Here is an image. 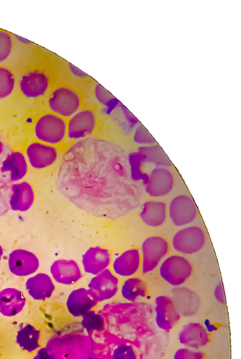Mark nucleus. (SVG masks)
Instances as JSON below:
<instances>
[{
  "label": "nucleus",
  "instance_id": "38",
  "mask_svg": "<svg viewBox=\"0 0 241 359\" xmlns=\"http://www.w3.org/2000/svg\"><path fill=\"white\" fill-rule=\"evenodd\" d=\"M4 256V250L2 248L1 245H0V261H1Z\"/></svg>",
  "mask_w": 241,
  "mask_h": 359
},
{
  "label": "nucleus",
  "instance_id": "7",
  "mask_svg": "<svg viewBox=\"0 0 241 359\" xmlns=\"http://www.w3.org/2000/svg\"><path fill=\"white\" fill-rule=\"evenodd\" d=\"M96 300L102 302L113 299L119 290V280L109 269L95 276L88 285Z\"/></svg>",
  "mask_w": 241,
  "mask_h": 359
},
{
  "label": "nucleus",
  "instance_id": "28",
  "mask_svg": "<svg viewBox=\"0 0 241 359\" xmlns=\"http://www.w3.org/2000/svg\"><path fill=\"white\" fill-rule=\"evenodd\" d=\"M139 152L145 156V163L155 165L157 168H168L172 163L163 150L158 145L141 147Z\"/></svg>",
  "mask_w": 241,
  "mask_h": 359
},
{
  "label": "nucleus",
  "instance_id": "15",
  "mask_svg": "<svg viewBox=\"0 0 241 359\" xmlns=\"http://www.w3.org/2000/svg\"><path fill=\"white\" fill-rule=\"evenodd\" d=\"M179 339L181 344L198 350L209 343V335L205 326L200 323H191L183 327Z\"/></svg>",
  "mask_w": 241,
  "mask_h": 359
},
{
  "label": "nucleus",
  "instance_id": "5",
  "mask_svg": "<svg viewBox=\"0 0 241 359\" xmlns=\"http://www.w3.org/2000/svg\"><path fill=\"white\" fill-rule=\"evenodd\" d=\"M36 137L41 142L55 144L61 142L67 133L64 121L53 114L42 116L35 127Z\"/></svg>",
  "mask_w": 241,
  "mask_h": 359
},
{
  "label": "nucleus",
  "instance_id": "22",
  "mask_svg": "<svg viewBox=\"0 0 241 359\" xmlns=\"http://www.w3.org/2000/svg\"><path fill=\"white\" fill-rule=\"evenodd\" d=\"M139 217L147 226L160 227L167 218V205L163 201H145L142 205Z\"/></svg>",
  "mask_w": 241,
  "mask_h": 359
},
{
  "label": "nucleus",
  "instance_id": "29",
  "mask_svg": "<svg viewBox=\"0 0 241 359\" xmlns=\"http://www.w3.org/2000/svg\"><path fill=\"white\" fill-rule=\"evenodd\" d=\"M15 79L6 67H0V100L8 97L13 91Z\"/></svg>",
  "mask_w": 241,
  "mask_h": 359
},
{
  "label": "nucleus",
  "instance_id": "16",
  "mask_svg": "<svg viewBox=\"0 0 241 359\" xmlns=\"http://www.w3.org/2000/svg\"><path fill=\"white\" fill-rule=\"evenodd\" d=\"M29 161L32 168L43 169L53 165L57 157L55 147L41 143H33L27 150Z\"/></svg>",
  "mask_w": 241,
  "mask_h": 359
},
{
  "label": "nucleus",
  "instance_id": "10",
  "mask_svg": "<svg viewBox=\"0 0 241 359\" xmlns=\"http://www.w3.org/2000/svg\"><path fill=\"white\" fill-rule=\"evenodd\" d=\"M174 177L166 168L153 169L149 175L145 191L151 197H162L169 194L174 187Z\"/></svg>",
  "mask_w": 241,
  "mask_h": 359
},
{
  "label": "nucleus",
  "instance_id": "12",
  "mask_svg": "<svg viewBox=\"0 0 241 359\" xmlns=\"http://www.w3.org/2000/svg\"><path fill=\"white\" fill-rule=\"evenodd\" d=\"M111 255L100 246L91 247L82 256V264L85 273L97 276L111 264Z\"/></svg>",
  "mask_w": 241,
  "mask_h": 359
},
{
  "label": "nucleus",
  "instance_id": "9",
  "mask_svg": "<svg viewBox=\"0 0 241 359\" xmlns=\"http://www.w3.org/2000/svg\"><path fill=\"white\" fill-rule=\"evenodd\" d=\"M11 272L18 277H26L35 273L39 266L37 257L25 250L13 251L8 260Z\"/></svg>",
  "mask_w": 241,
  "mask_h": 359
},
{
  "label": "nucleus",
  "instance_id": "17",
  "mask_svg": "<svg viewBox=\"0 0 241 359\" xmlns=\"http://www.w3.org/2000/svg\"><path fill=\"white\" fill-rule=\"evenodd\" d=\"M50 271L55 281L63 285H73L83 276L78 263L74 260H57L52 264Z\"/></svg>",
  "mask_w": 241,
  "mask_h": 359
},
{
  "label": "nucleus",
  "instance_id": "4",
  "mask_svg": "<svg viewBox=\"0 0 241 359\" xmlns=\"http://www.w3.org/2000/svg\"><path fill=\"white\" fill-rule=\"evenodd\" d=\"M206 241L203 230L197 226L184 228L174 234L172 246L179 253L190 255L200 252Z\"/></svg>",
  "mask_w": 241,
  "mask_h": 359
},
{
  "label": "nucleus",
  "instance_id": "24",
  "mask_svg": "<svg viewBox=\"0 0 241 359\" xmlns=\"http://www.w3.org/2000/svg\"><path fill=\"white\" fill-rule=\"evenodd\" d=\"M3 172H9L12 182L23 179L28 172V164L25 155L19 151L11 154L3 163Z\"/></svg>",
  "mask_w": 241,
  "mask_h": 359
},
{
  "label": "nucleus",
  "instance_id": "13",
  "mask_svg": "<svg viewBox=\"0 0 241 359\" xmlns=\"http://www.w3.org/2000/svg\"><path fill=\"white\" fill-rule=\"evenodd\" d=\"M95 125V115L92 111H81L69 121V137L71 140H80L90 136L93 133Z\"/></svg>",
  "mask_w": 241,
  "mask_h": 359
},
{
  "label": "nucleus",
  "instance_id": "11",
  "mask_svg": "<svg viewBox=\"0 0 241 359\" xmlns=\"http://www.w3.org/2000/svg\"><path fill=\"white\" fill-rule=\"evenodd\" d=\"M156 322L163 330L170 331L181 320V314L174 302L168 297L160 296L156 299Z\"/></svg>",
  "mask_w": 241,
  "mask_h": 359
},
{
  "label": "nucleus",
  "instance_id": "8",
  "mask_svg": "<svg viewBox=\"0 0 241 359\" xmlns=\"http://www.w3.org/2000/svg\"><path fill=\"white\" fill-rule=\"evenodd\" d=\"M49 104L55 114L64 117H71L78 109L80 99L73 90L68 88H59L53 93Z\"/></svg>",
  "mask_w": 241,
  "mask_h": 359
},
{
  "label": "nucleus",
  "instance_id": "2",
  "mask_svg": "<svg viewBox=\"0 0 241 359\" xmlns=\"http://www.w3.org/2000/svg\"><path fill=\"white\" fill-rule=\"evenodd\" d=\"M160 273L163 279L174 287L184 284L193 274V266L184 257L173 255L161 264Z\"/></svg>",
  "mask_w": 241,
  "mask_h": 359
},
{
  "label": "nucleus",
  "instance_id": "20",
  "mask_svg": "<svg viewBox=\"0 0 241 359\" xmlns=\"http://www.w3.org/2000/svg\"><path fill=\"white\" fill-rule=\"evenodd\" d=\"M142 256L137 249L124 252L117 257L113 264L114 272L122 277H130L135 275L141 266Z\"/></svg>",
  "mask_w": 241,
  "mask_h": 359
},
{
  "label": "nucleus",
  "instance_id": "34",
  "mask_svg": "<svg viewBox=\"0 0 241 359\" xmlns=\"http://www.w3.org/2000/svg\"><path fill=\"white\" fill-rule=\"evenodd\" d=\"M112 359H137V355L132 347L123 345L116 349Z\"/></svg>",
  "mask_w": 241,
  "mask_h": 359
},
{
  "label": "nucleus",
  "instance_id": "32",
  "mask_svg": "<svg viewBox=\"0 0 241 359\" xmlns=\"http://www.w3.org/2000/svg\"><path fill=\"white\" fill-rule=\"evenodd\" d=\"M134 140L136 143L142 145H152L156 144V141L151 135L143 126H139L135 134Z\"/></svg>",
  "mask_w": 241,
  "mask_h": 359
},
{
  "label": "nucleus",
  "instance_id": "25",
  "mask_svg": "<svg viewBox=\"0 0 241 359\" xmlns=\"http://www.w3.org/2000/svg\"><path fill=\"white\" fill-rule=\"evenodd\" d=\"M146 283L139 278H128L124 282L121 287L123 298L130 302H136L139 297H146Z\"/></svg>",
  "mask_w": 241,
  "mask_h": 359
},
{
  "label": "nucleus",
  "instance_id": "36",
  "mask_svg": "<svg viewBox=\"0 0 241 359\" xmlns=\"http://www.w3.org/2000/svg\"><path fill=\"white\" fill-rule=\"evenodd\" d=\"M214 297L219 303L226 304V299L223 283H219L214 289Z\"/></svg>",
  "mask_w": 241,
  "mask_h": 359
},
{
  "label": "nucleus",
  "instance_id": "26",
  "mask_svg": "<svg viewBox=\"0 0 241 359\" xmlns=\"http://www.w3.org/2000/svg\"><path fill=\"white\" fill-rule=\"evenodd\" d=\"M39 338L40 331L28 324L18 332L16 342L22 349L33 352L39 348Z\"/></svg>",
  "mask_w": 241,
  "mask_h": 359
},
{
  "label": "nucleus",
  "instance_id": "23",
  "mask_svg": "<svg viewBox=\"0 0 241 359\" xmlns=\"http://www.w3.org/2000/svg\"><path fill=\"white\" fill-rule=\"evenodd\" d=\"M34 201V191L31 184L22 182L12 187L10 205L13 211L27 212L32 207Z\"/></svg>",
  "mask_w": 241,
  "mask_h": 359
},
{
  "label": "nucleus",
  "instance_id": "40",
  "mask_svg": "<svg viewBox=\"0 0 241 359\" xmlns=\"http://www.w3.org/2000/svg\"><path fill=\"white\" fill-rule=\"evenodd\" d=\"M90 359H98V358H90Z\"/></svg>",
  "mask_w": 241,
  "mask_h": 359
},
{
  "label": "nucleus",
  "instance_id": "21",
  "mask_svg": "<svg viewBox=\"0 0 241 359\" xmlns=\"http://www.w3.org/2000/svg\"><path fill=\"white\" fill-rule=\"evenodd\" d=\"M28 294L36 301L51 298L55 287L51 278L45 273H39L28 279L26 283Z\"/></svg>",
  "mask_w": 241,
  "mask_h": 359
},
{
  "label": "nucleus",
  "instance_id": "37",
  "mask_svg": "<svg viewBox=\"0 0 241 359\" xmlns=\"http://www.w3.org/2000/svg\"><path fill=\"white\" fill-rule=\"evenodd\" d=\"M34 359H54V358L50 354L47 348H43L38 351Z\"/></svg>",
  "mask_w": 241,
  "mask_h": 359
},
{
  "label": "nucleus",
  "instance_id": "6",
  "mask_svg": "<svg viewBox=\"0 0 241 359\" xmlns=\"http://www.w3.org/2000/svg\"><path fill=\"white\" fill-rule=\"evenodd\" d=\"M198 215L193 198L179 195L172 198L169 205V216L175 226L182 227L194 221Z\"/></svg>",
  "mask_w": 241,
  "mask_h": 359
},
{
  "label": "nucleus",
  "instance_id": "27",
  "mask_svg": "<svg viewBox=\"0 0 241 359\" xmlns=\"http://www.w3.org/2000/svg\"><path fill=\"white\" fill-rule=\"evenodd\" d=\"M145 160V156L139 151L130 153L128 157L131 180L135 182H143L146 187L149 182V174L142 170Z\"/></svg>",
  "mask_w": 241,
  "mask_h": 359
},
{
  "label": "nucleus",
  "instance_id": "19",
  "mask_svg": "<svg viewBox=\"0 0 241 359\" xmlns=\"http://www.w3.org/2000/svg\"><path fill=\"white\" fill-rule=\"evenodd\" d=\"M48 78L40 72H32L22 78L20 87L22 93L28 98H37L47 92Z\"/></svg>",
  "mask_w": 241,
  "mask_h": 359
},
{
  "label": "nucleus",
  "instance_id": "35",
  "mask_svg": "<svg viewBox=\"0 0 241 359\" xmlns=\"http://www.w3.org/2000/svg\"><path fill=\"white\" fill-rule=\"evenodd\" d=\"M96 96L98 101L104 106H112L117 101L111 94H109L106 90L99 85L96 88Z\"/></svg>",
  "mask_w": 241,
  "mask_h": 359
},
{
  "label": "nucleus",
  "instance_id": "33",
  "mask_svg": "<svg viewBox=\"0 0 241 359\" xmlns=\"http://www.w3.org/2000/svg\"><path fill=\"white\" fill-rule=\"evenodd\" d=\"M174 359H204V353L198 350L184 348L175 352Z\"/></svg>",
  "mask_w": 241,
  "mask_h": 359
},
{
  "label": "nucleus",
  "instance_id": "18",
  "mask_svg": "<svg viewBox=\"0 0 241 359\" xmlns=\"http://www.w3.org/2000/svg\"><path fill=\"white\" fill-rule=\"evenodd\" d=\"M27 299L22 292L15 288H6L0 291V313L12 318L24 309Z\"/></svg>",
  "mask_w": 241,
  "mask_h": 359
},
{
  "label": "nucleus",
  "instance_id": "31",
  "mask_svg": "<svg viewBox=\"0 0 241 359\" xmlns=\"http://www.w3.org/2000/svg\"><path fill=\"white\" fill-rule=\"evenodd\" d=\"M13 43L11 36L4 32H0V62L6 60L12 51Z\"/></svg>",
  "mask_w": 241,
  "mask_h": 359
},
{
  "label": "nucleus",
  "instance_id": "14",
  "mask_svg": "<svg viewBox=\"0 0 241 359\" xmlns=\"http://www.w3.org/2000/svg\"><path fill=\"white\" fill-rule=\"evenodd\" d=\"M98 304L91 291L86 288H78L72 292L67 300V308L73 316L83 317Z\"/></svg>",
  "mask_w": 241,
  "mask_h": 359
},
{
  "label": "nucleus",
  "instance_id": "3",
  "mask_svg": "<svg viewBox=\"0 0 241 359\" xmlns=\"http://www.w3.org/2000/svg\"><path fill=\"white\" fill-rule=\"evenodd\" d=\"M169 251V243L163 237L151 236L145 239L142 245V273L155 271Z\"/></svg>",
  "mask_w": 241,
  "mask_h": 359
},
{
  "label": "nucleus",
  "instance_id": "1",
  "mask_svg": "<svg viewBox=\"0 0 241 359\" xmlns=\"http://www.w3.org/2000/svg\"><path fill=\"white\" fill-rule=\"evenodd\" d=\"M122 162L99 142L86 140L65 154L58 174L60 192L97 217L118 218L137 208L139 193Z\"/></svg>",
  "mask_w": 241,
  "mask_h": 359
},
{
  "label": "nucleus",
  "instance_id": "39",
  "mask_svg": "<svg viewBox=\"0 0 241 359\" xmlns=\"http://www.w3.org/2000/svg\"><path fill=\"white\" fill-rule=\"evenodd\" d=\"M3 150H4L3 144L1 142H0V154H1L3 152Z\"/></svg>",
  "mask_w": 241,
  "mask_h": 359
},
{
  "label": "nucleus",
  "instance_id": "30",
  "mask_svg": "<svg viewBox=\"0 0 241 359\" xmlns=\"http://www.w3.org/2000/svg\"><path fill=\"white\" fill-rule=\"evenodd\" d=\"M83 318L81 325L88 332L91 333L104 329V321L99 313L91 311L85 314Z\"/></svg>",
  "mask_w": 241,
  "mask_h": 359
}]
</instances>
